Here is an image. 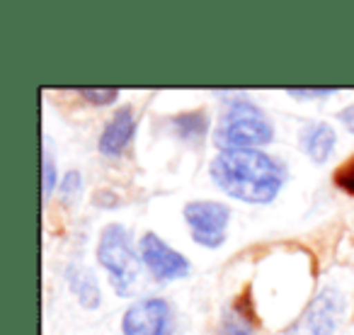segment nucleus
I'll return each instance as SVG.
<instances>
[{"mask_svg":"<svg viewBox=\"0 0 354 335\" xmlns=\"http://www.w3.org/2000/svg\"><path fill=\"white\" fill-rule=\"evenodd\" d=\"M172 129H175V134L183 138V141L199 143L209 132V119L204 112H187L172 119Z\"/></svg>","mask_w":354,"mask_h":335,"instance_id":"nucleus-11","label":"nucleus"},{"mask_svg":"<svg viewBox=\"0 0 354 335\" xmlns=\"http://www.w3.org/2000/svg\"><path fill=\"white\" fill-rule=\"evenodd\" d=\"M335 180H337V185L344 190V192L354 194V161L344 163V165L337 170V175H335Z\"/></svg>","mask_w":354,"mask_h":335,"instance_id":"nucleus-15","label":"nucleus"},{"mask_svg":"<svg viewBox=\"0 0 354 335\" xmlns=\"http://www.w3.org/2000/svg\"><path fill=\"white\" fill-rule=\"evenodd\" d=\"M141 260L143 265L151 270L156 280H180V277L189 275V260L183 253L172 251L160 236L156 233H146L141 238Z\"/></svg>","mask_w":354,"mask_h":335,"instance_id":"nucleus-7","label":"nucleus"},{"mask_svg":"<svg viewBox=\"0 0 354 335\" xmlns=\"http://www.w3.org/2000/svg\"><path fill=\"white\" fill-rule=\"evenodd\" d=\"M299 141H301L304 153L310 161L325 163L335 148V129L325 122H308L301 129Z\"/></svg>","mask_w":354,"mask_h":335,"instance_id":"nucleus-9","label":"nucleus"},{"mask_svg":"<svg viewBox=\"0 0 354 335\" xmlns=\"http://www.w3.org/2000/svg\"><path fill=\"white\" fill-rule=\"evenodd\" d=\"M223 335H255L252 333L250 316L243 314L238 306H233V311H226V316H223Z\"/></svg>","mask_w":354,"mask_h":335,"instance_id":"nucleus-12","label":"nucleus"},{"mask_svg":"<svg viewBox=\"0 0 354 335\" xmlns=\"http://www.w3.org/2000/svg\"><path fill=\"white\" fill-rule=\"evenodd\" d=\"M192 238L204 248H218L226 241V226L231 221V209L221 202H189L185 207Z\"/></svg>","mask_w":354,"mask_h":335,"instance_id":"nucleus-5","label":"nucleus"},{"mask_svg":"<svg viewBox=\"0 0 354 335\" xmlns=\"http://www.w3.org/2000/svg\"><path fill=\"white\" fill-rule=\"evenodd\" d=\"M344 311V296L339 289H323L306 306L301 318L286 330V335H333Z\"/></svg>","mask_w":354,"mask_h":335,"instance_id":"nucleus-4","label":"nucleus"},{"mask_svg":"<svg viewBox=\"0 0 354 335\" xmlns=\"http://www.w3.org/2000/svg\"><path fill=\"white\" fill-rule=\"evenodd\" d=\"M124 335H172L170 304L160 296L138 299L124 314Z\"/></svg>","mask_w":354,"mask_h":335,"instance_id":"nucleus-6","label":"nucleus"},{"mask_svg":"<svg viewBox=\"0 0 354 335\" xmlns=\"http://www.w3.org/2000/svg\"><path fill=\"white\" fill-rule=\"evenodd\" d=\"M68 284L85 309L100 306V287L90 270H85V267H80V265H71L68 267Z\"/></svg>","mask_w":354,"mask_h":335,"instance_id":"nucleus-10","label":"nucleus"},{"mask_svg":"<svg viewBox=\"0 0 354 335\" xmlns=\"http://www.w3.org/2000/svg\"><path fill=\"white\" fill-rule=\"evenodd\" d=\"M80 173H75V170H71L68 175L64 178V183H61V188H59V192H61V197L66 199V202H71V199H75L80 194Z\"/></svg>","mask_w":354,"mask_h":335,"instance_id":"nucleus-14","label":"nucleus"},{"mask_svg":"<svg viewBox=\"0 0 354 335\" xmlns=\"http://www.w3.org/2000/svg\"><path fill=\"white\" fill-rule=\"evenodd\" d=\"M274 138V129L267 122L265 112L250 100H231L214 132V143L221 151H245Z\"/></svg>","mask_w":354,"mask_h":335,"instance_id":"nucleus-2","label":"nucleus"},{"mask_svg":"<svg viewBox=\"0 0 354 335\" xmlns=\"http://www.w3.org/2000/svg\"><path fill=\"white\" fill-rule=\"evenodd\" d=\"M133 129H136V119H133L131 107L117 109V114L109 119L102 136H100V153H104V156H109V158L122 156L124 148L131 141Z\"/></svg>","mask_w":354,"mask_h":335,"instance_id":"nucleus-8","label":"nucleus"},{"mask_svg":"<svg viewBox=\"0 0 354 335\" xmlns=\"http://www.w3.org/2000/svg\"><path fill=\"white\" fill-rule=\"evenodd\" d=\"M339 122L344 124V127L349 129V132H354V105H349V107H344L342 112L337 114Z\"/></svg>","mask_w":354,"mask_h":335,"instance_id":"nucleus-18","label":"nucleus"},{"mask_svg":"<svg viewBox=\"0 0 354 335\" xmlns=\"http://www.w3.org/2000/svg\"><path fill=\"white\" fill-rule=\"evenodd\" d=\"M97 260L104 270L109 272V282L117 289V294L127 296L131 287L136 284L138 275H141V262L131 246L127 228L119 224H109L100 236L97 246Z\"/></svg>","mask_w":354,"mask_h":335,"instance_id":"nucleus-3","label":"nucleus"},{"mask_svg":"<svg viewBox=\"0 0 354 335\" xmlns=\"http://www.w3.org/2000/svg\"><path fill=\"white\" fill-rule=\"evenodd\" d=\"M337 90L335 88H310V90H301V88H289L286 90V95L289 98H330V95H335Z\"/></svg>","mask_w":354,"mask_h":335,"instance_id":"nucleus-17","label":"nucleus"},{"mask_svg":"<svg viewBox=\"0 0 354 335\" xmlns=\"http://www.w3.org/2000/svg\"><path fill=\"white\" fill-rule=\"evenodd\" d=\"M212 178L231 197L250 204H267L279 194L286 170L279 161L257 148L221 151L212 163Z\"/></svg>","mask_w":354,"mask_h":335,"instance_id":"nucleus-1","label":"nucleus"},{"mask_svg":"<svg viewBox=\"0 0 354 335\" xmlns=\"http://www.w3.org/2000/svg\"><path fill=\"white\" fill-rule=\"evenodd\" d=\"M88 102L93 105H109L119 98V90L117 88H107V90H90V88H80L78 90Z\"/></svg>","mask_w":354,"mask_h":335,"instance_id":"nucleus-13","label":"nucleus"},{"mask_svg":"<svg viewBox=\"0 0 354 335\" xmlns=\"http://www.w3.org/2000/svg\"><path fill=\"white\" fill-rule=\"evenodd\" d=\"M41 180H44V197H49L56 185V170H54V163H51L49 153H44V163H41Z\"/></svg>","mask_w":354,"mask_h":335,"instance_id":"nucleus-16","label":"nucleus"}]
</instances>
